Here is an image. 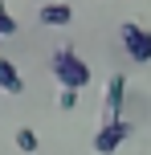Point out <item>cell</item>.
Wrapping results in <instances>:
<instances>
[{"label": "cell", "instance_id": "obj_2", "mask_svg": "<svg viewBox=\"0 0 151 155\" xmlns=\"http://www.w3.org/2000/svg\"><path fill=\"white\" fill-rule=\"evenodd\" d=\"M119 37H123V49L131 53V61H151V29H143V25H135V21H123V29H119Z\"/></svg>", "mask_w": 151, "mask_h": 155}, {"label": "cell", "instance_id": "obj_4", "mask_svg": "<svg viewBox=\"0 0 151 155\" xmlns=\"http://www.w3.org/2000/svg\"><path fill=\"white\" fill-rule=\"evenodd\" d=\"M123 94H127V78L114 74L110 82H106V102H102V123H110V118H123Z\"/></svg>", "mask_w": 151, "mask_h": 155}, {"label": "cell", "instance_id": "obj_7", "mask_svg": "<svg viewBox=\"0 0 151 155\" xmlns=\"http://www.w3.org/2000/svg\"><path fill=\"white\" fill-rule=\"evenodd\" d=\"M16 147H21V151H37V147H41L37 131H29V127H21V131H16Z\"/></svg>", "mask_w": 151, "mask_h": 155}, {"label": "cell", "instance_id": "obj_10", "mask_svg": "<svg viewBox=\"0 0 151 155\" xmlns=\"http://www.w3.org/2000/svg\"><path fill=\"white\" fill-rule=\"evenodd\" d=\"M0 12H4V0H0Z\"/></svg>", "mask_w": 151, "mask_h": 155}, {"label": "cell", "instance_id": "obj_3", "mask_svg": "<svg viewBox=\"0 0 151 155\" xmlns=\"http://www.w3.org/2000/svg\"><path fill=\"white\" fill-rule=\"evenodd\" d=\"M127 139H131V123H127V118H110V123L98 127V135H94V151H98V155H114Z\"/></svg>", "mask_w": 151, "mask_h": 155}, {"label": "cell", "instance_id": "obj_5", "mask_svg": "<svg viewBox=\"0 0 151 155\" xmlns=\"http://www.w3.org/2000/svg\"><path fill=\"white\" fill-rule=\"evenodd\" d=\"M37 21L49 25V29H61V25L74 21V8L65 4V0H53V4H41V8H37Z\"/></svg>", "mask_w": 151, "mask_h": 155}, {"label": "cell", "instance_id": "obj_1", "mask_svg": "<svg viewBox=\"0 0 151 155\" xmlns=\"http://www.w3.org/2000/svg\"><path fill=\"white\" fill-rule=\"evenodd\" d=\"M53 74H57V86H61V90H82V86H90V65L82 61L70 45L53 53Z\"/></svg>", "mask_w": 151, "mask_h": 155}, {"label": "cell", "instance_id": "obj_9", "mask_svg": "<svg viewBox=\"0 0 151 155\" xmlns=\"http://www.w3.org/2000/svg\"><path fill=\"white\" fill-rule=\"evenodd\" d=\"M57 106H61V110H74V106H78V90H61V94H57Z\"/></svg>", "mask_w": 151, "mask_h": 155}, {"label": "cell", "instance_id": "obj_6", "mask_svg": "<svg viewBox=\"0 0 151 155\" xmlns=\"http://www.w3.org/2000/svg\"><path fill=\"white\" fill-rule=\"evenodd\" d=\"M0 90L4 94H21L25 90V78H21V70H16L8 57H0Z\"/></svg>", "mask_w": 151, "mask_h": 155}, {"label": "cell", "instance_id": "obj_8", "mask_svg": "<svg viewBox=\"0 0 151 155\" xmlns=\"http://www.w3.org/2000/svg\"><path fill=\"white\" fill-rule=\"evenodd\" d=\"M16 29H21V25H16L12 16H8V8H4V12H0V37H12Z\"/></svg>", "mask_w": 151, "mask_h": 155}]
</instances>
